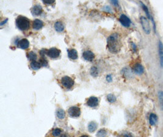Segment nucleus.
Segmentation results:
<instances>
[{
  "instance_id": "nucleus-2",
  "label": "nucleus",
  "mask_w": 163,
  "mask_h": 137,
  "mask_svg": "<svg viewBox=\"0 0 163 137\" xmlns=\"http://www.w3.org/2000/svg\"><path fill=\"white\" fill-rule=\"evenodd\" d=\"M16 25L20 31H26L30 27V22L26 17L19 16L16 19Z\"/></svg>"
},
{
  "instance_id": "nucleus-26",
  "label": "nucleus",
  "mask_w": 163,
  "mask_h": 137,
  "mask_svg": "<svg viewBox=\"0 0 163 137\" xmlns=\"http://www.w3.org/2000/svg\"><path fill=\"white\" fill-rule=\"evenodd\" d=\"M106 135H107V131L105 129L100 130L98 132L97 134H96L98 137H105Z\"/></svg>"
},
{
  "instance_id": "nucleus-32",
  "label": "nucleus",
  "mask_w": 163,
  "mask_h": 137,
  "mask_svg": "<svg viewBox=\"0 0 163 137\" xmlns=\"http://www.w3.org/2000/svg\"><path fill=\"white\" fill-rule=\"evenodd\" d=\"M111 3H112L113 4L115 5L116 6H117L119 5V2H118L117 1H112Z\"/></svg>"
},
{
  "instance_id": "nucleus-10",
  "label": "nucleus",
  "mask_w": 163,
  "mask_h": 137,
  "mask_svg": "<svg viewBox=\"0 0 163 137\" xmlns=\"http://www.w3.org/2000/svg\"><path fill=\"white\" fill-rule=\"evenodd\" d=\"M98 99L95 96H92L89 98L87 101V105L90 107H95L98 105Z\"/></svg>"
},
{
  "instance_id": "nucleus-29",
  "label": "nucleus",
  "mask_w": 163,
  "mask_h": 137,
  "mask_svg": "<svg viewBox=\"0 0 163 137\" xmlns=\"http://www.w3.org/2000/svg\"><path fill=\"white\" fill-rule=\"evenodd\" d=\"M47 52H48V50H46V49H42V50L40 51V56H42V57H44L45 54H47Z\"/></svg>"
},
{
  "instance_id": "nucleus-28",
  "label": "nucleus",
  "mask_w": 163,
  "mask_h": 137,
  "mask_svg": "<svg viewBox=\"0 0 163 137\" xmlns=\"http://www.w3.org/2000/svg\"><path fill=\"white\" fill-rule=\"evenodd\" d=\"M61 132H62V131L60 129H55L53 130L52 134L54 136H58L61 134Z\"/></svg>"
},
{
  "instance_id": "nucleus-33",
  "label": "nucleus",
  "mask_w": 163,
  "mask_h": 137,
  "mask_svg": "<svg viewBox=\"0 0 163 137\" xmlns=\"http://www.w3.org/2000/svg\"><path fill=\"white\" fill-rule=\"evenodd\" d=\"M131 46H132V49H133V50H134L135 51H136V49H137V48H136V46L135 45V44L132 43V44H131Z\"/></svg>"
},
{
  "instance_id": "nucleus-22",
  "label": "nucleus",
  "mask_w": 163,
  "mask_h": 137,
  "mask_svg": "<svg viewBox=\"0 0 163 137\" xmlns=\"http://www.w3.org/2000/svg\"><path fill=\"white\" fill-rule=\"evenodd\" d=\"M30 66H31V67L33 70H37L40 68L41 65L39 62H38L37 61H33L31 63V64H30Z\"/></svg>"
},
{
  "instance_id": "nucleus-13",
  "label": "nucleus",
  "mask_w": 163,
  "mask_h": 137,
  "mask_svg": "<svg viewBox=\"0 0 163 137\" xmlns=\"http://www.w3.org/2000/svg\"><path fill=\"white\" fill-rule=\"evenodd\" d=\"M31 12L33 15L38 16L42 12V8L40 5H35L34 6L31 8Z\"/></svg>"
},
{
  "instance_id": "nucleus-17",
  "label": "nucleus",
  "mask_w": 163,
  "mask_h": 137,
  "mask_svg": "<svg viewBox=\"0 0 163 137\" xmlns=\"http://www.w3.org/2000/svg\"><path fill=\"white\" fill-rule=\"evenodd\" d=\"M158 122V116L155 114H151L149 116V123L151 126H155Z\"/></svg>"
},
{
  "instance_id": "nucleus-4",
  "label": "nucleus",
  "mask_w": 163,
  "mask_h": 137,
  "mask_svg": "<svg viewBox=\"0 0 163 137\" xmlns=\"http://www.w3.org/2000/svg\"><path fill=\"white\" fill-rule=\"evenodd\" d=\"M61 84L66 88H71L74 85V81L69 76H64L61 79Z\"/></svg>"
},
{
  "instance_id": "nucleus-21",
  "label": "nucleus",
  "mask_w": 163,
  "mask_h": 137,
  "mask_svg": "<svg viewBox=\"0 0 163 137\" xmlns=\"http://www.w3.org/2000/svg\"><path fill=\"white\" fill-rule=\"evenodd\" d=\"M158 100H159L161 109L163 110V92L162 91L158 92Z\"/></svg>"
},
{
  "instance_id": "nucleus-3",
  "label": "nucleus",
  "mask_w": 163,
  "mask_h": 137,
  "mask_svg": "<svg viewBox=\"0 0 163 137\" xmlns=\"http://www.w3.org/2000/svg\"><path fill=\"white\" fill-rule=\"evenodd\" d=\"M140 20H141L142 28L143 29L144 31L146 34H150L151 32V28L148 21V19H147L146 17L142 16L141 17Z\"/></svg>"
},
{
  "instance_id": "nucleus-11",
  "label": "nucleus",
  "mask_w": 163,
  "mask_h": 137,
  "mask_svg": "<svg viewBox=\"0 0 163 137\" xmlns=\"http://www.w3.org/2000/svg\"><path fill=\"white\" fill-rule=\"evenodd\" d=\"M83 57L84 59H85L86 61H89V62L92 61L95 58L94 54L90 51H84L83 53Z\"/></svg>"
},
{
  "instance_id": "nucleus-14",
  "label": "nucleus",
  "mask_w": 163,
  "mask_h": 137,
  "mask_svg": "<svg viewBox=\"0 0 163 137\" xmlns=\"http://www.w3.org/2000/svg\"><path fill=\"white\" fill-rule=\"evenodd\" d=\"M44 26V23L40 20L35 19L33 23V28L35 30H39Z\"/></svg>"
},
{
  "instance_id": "nucleus-27",
  "label": "nucleus",
  "mask_w": 163,
  "mask_h": 137,
  "mask_svg": "<svg viewBox=\"0 0 163 137\" xmlns=\"http://www.w3.org/2000/svg\"><path fill=\"white\" fill-rule=\"evenodd\" d=\"M39 63H40L41 66H42V67H46L48 65V63L47 60L45 57L41 58L40 59V61H39Z\"/></svg>"
},
{
  "instance_id": "nucleus-9",
  "label": "nucleus",
  "mask_w": 163,
  "mask_h": 137,
  "mask_svg": "<svg viewBox=\"0 0 163 137\" xmlns=\"http://www.w3.org/2000/svg\"><path fill=\"white\" fill-rule=\"evenodd\" d=\"M17 46L23 50H26L29 46V42L26 39H22L18 41Z\"/></svg>"
},
{
  "instance_id": "nucleus-12",
  "label": "nucleus",
  "mask_w": 163,
  "mask_h": 137,
  "mask_svg": "<svg viewBox=\"0 0 163 137\" xmlns=\"http://www.w3.org/2000/svg\"><path fill=\"white\" fill-rule=\"evenodd\" d=\"M158 54L160 65L162 68H163V43L160 40L158 42Z\"/></svg>"
},
{
  "instance_id": "nucleus-19",
  "label": "nucleus",
  "mask_w": 163,
  "mask_h": 137,
  "mask_svg": "<svg viewBox=\"0 0 163 137\" xmlns=\"http://www.w3.org/2000/svg\"><path fill=\"white\" fill-rule=\"evenodd\" d=\"M97 127V124L95 122L90 123L88 125V130L90 132H94Z\"/></svg>"
},
{
  "instance_id": "nucleus-36",
  "label": "nucleus",
  "mask_w": 163,
  "mask_h": 137,
  "mask_svg": "<svg viewBox=\"0 0 163 137\" xmlns=\"http://www.w3.org/2000/svg\"><path fill=\"white\" fill-rule=\"evenodd\" d=\"M80 137H89L87 135H82Z\"/></svg>"
},
{
  "instance_id": "nucleus-16",
  "label": "nucleus",
  "mask_w": 163,
  "mask_h": 137,
  "mask_svg": "<svg viewBox=\"0 0 163 137\" xmlns=\"http://www.w3.org/2000/svg\"><path fill=\"white\" fill-rule=\"evenodd\" d=\"M133 70L137 74H142L144 73V67L140 63H137L136 64L134 67H133Z\"/></svg>"
},
{
  "instance_id": "nucleus-8",
  "label": "nucleus",
  "mask_w": 163,
  "mask_h": 137,
  "mask_svg": "<svg viewBox=\"0 0 163 137\" xmlns=\"http://www.w3.org/2000/svg\"><path fill=\"white\" fill-rule=\"evenodd\" d=\"M119 21H120V23L122 25V26H123L124 27H126V28L130 27L131 24V21L130 19L127 16L124 14L120 15V17L119 18Z\"/></svg>"
},
{
  "instance_id": "nucleus-1",
  "label": "nucleus",
  "mask_w": 163,
  "mask_h": 137,
  "mask_svg": "<svg viewBox=\"0 0 163 137\" xmlns=\"http://www.w3.org/2000/svg\"><path fill=\"white\" fill-rule=\"evenodd\" d=\"M107 46L111 52L117 53L121 48L122 44L118 34H111L107 39Z\"/></svg>"
},
{
  "instance_id": "nucleus-30",
  "label": "nucleus",
  "mask_w": 163,
  "mask_h": 137,
  "mask_svg": "<svg viewBox=\"0 0 163 137\" xmlns=\"http://www.w3.org/2000/svg\"><path fill=\"white\" fill-rule=\"evenodd\" d=\"M43 2L46 4H52L54 3V0H44Z\"/></svg>"
},
{
  "instance_id": "nucleus-34",
  "label": "nucleus",
  "mask_w": 163,
  "mask_h": 137,
  "mask_svg": "<svg viewBox=\"0 0 163 137\" xmlns=\"http://www.w3.org/2000/svg\"><path fill=\"white\" fill-rule=\"evenodd\" d=\"M7 21H8V19H6V20H5L4 21H2V22L1 23V26H3V25H4V24L6 23H7Z\"/></svg>"
},
{
  "instance_id": "nucleus-24",
  "label": "nucleus",
  "mask_w": 163,
  "mask_h": 137,
  "mask_svg": "<svg viewBox=\"0 0 163 137\" xmlns=\"http://www.w3.org/2000/svg\"><path fill=\"white\" fill-rule=\"evenodd\" d=\"M57 116L59 119H64L65 116V113L62 109H59L57 112Z\"/></svg>"
},
{
  "instance_id": "nucleus-35",
  "label": "nucleus",
  "mask_w": 163,
  "mask_h": 137,
  "mask_svg": "<svg viewBox=\"0 0 163 137\" xmlns=\"http://www.w3.org/2000/svg\"><path fill=\"white\" fill-rule=\"evenodd\" d=\"M60 137H67V136L66 135H62Z\"/></svg>"
},
{
  "instance_id": "nucleus-18",
  "label": "nucleus",
  "mask_w": 163,
  "mask_h": 137,
  "mask_svg": "<svg viewBox=\"0 0 163 137\" xmlns=\"http://www.w3.org/2000/svg\"><path fill=\"white\" fill-rule=\"evenodd\" d=\"M54 28H55L56 31L62 32L64 30V25L61 21H57L54 24Z\"/></svg>"
},
{
  "instance_id": "nucleus-15",
  "label": "nucleus",
  "mask_w": 163,
  "mask_h": 137,
  "mask_svg": "<svg viewBox=\"0 0 163 137\" xmlns=\"http://www.w3.org/2000/svg\"><path fill=\"white\" fill-rule=\"evenodd\" d=\"M68 57L71 60H76L78 59V52L75 49L68 50Z\"/></svg>"
},
{
  "instance_id": "nucleus-25",
  "label": "nucleus",
  "mask_w": 163,
  "mask_h": 137,
  "mask_svg": "<svg viewBox=\"0 0 163 137\" xmlns=\"http://www.w3.org/2000/svg\"><path fill=\"white\" fill-rule=\"evenodd\" d=\"M90 74H91V75L93 76L94 77L97 76L98 75V70L97 68L95 67H92L91 70H90Z\"/></svg>"
},
{
  "instance_id": "nucleus-20",
  "label": "nucleus",
  "mask_w": 163,
  "mask_h": 137,
  "mask_svg": "<svg viewBox=\"0 0 163 137\" xmlns=\"http://www.w3.org/2000/svg\"><path fill=\"white\" fill-rule=\"evenodd\" d=\"M27 57L30 61H35L36 59H37V54L33 51L29 52L27 54Z\"/></svg>"
},
{
  "instance_id": "nucleus-23",
  "label": "nucleus",
  "mask_w": 163,
  "mask_h": 137,
  "mask_svg": "<svg viewBox=\"0 0 163 137\" xmlns=\"http://www.w3.org/2000/svg\"><path fill=\"white\" fill-rule=\"evenodd\" d=\"M107 99L111 103H114L116 101V97L112 94H109L107 96Z\"/></svg>"
},
{
  "instance_id": "nucleus-5",
  "label": "nucleus",
  "mask_w": 163,
  "mask_h": 137,
  "mask_svg": "<svg viewBox=\"0 0 163 137\" xmlns=\"http://www.w3.org/2000/svg\"><path fill=\"white\" fill-rule=\"evenodd\" d=\"M69 114L70 116L73 118L79 117L81 114L80 109L78 107H71L68 110Z\"/></svg>"
},
{
  "instance_id": "nucleus-31",
  "label": "nucleus",
  "mask_w": 163,
  "mask_h": 137,
  "mask_svg": "<svg viewBox=\"0 0 163 137\" xmlns=\"http://www.w3.org/2000/svg\"><path fill=\"white\" fill-rule=\"evenodd\" d=\"M106 80L108 82H111L112 81V77L111 75H108L106 76Z\"/></svg>"
},
{
  "instance_id": "nucleus-7",
  "label": "nucleus",
  "mask_w": 163,
  "mask_h": 137,
  "mask_svg": "<svg viewBox=\"0 0 163 137\" xmlns=\"http://www.w3.org/2000/svg\"><path fill=\"white\" fill-rule=\"evenodd\" d=\"M141 4V6H142V9L144 10V11L145 12V13H146V14L147 15V18H148V20H151V21H152V23H153V28H154V31L155 32H156V24H155V20L153 19V18H152V15H151L150 13V12H149V10L148 9V8L147 7V6L144 4L142 2H140Z\"/></svg>"
},
{
  "instance_id": "nucleus-6",
  "label": "nucleus",
  "mask_w": 163,
  "mask_h": 137,
  "mask_svg": "<svg viewBox=\"0 0 163 137\" xmlns=\"http://www.w3.org/2000/svg\"><path fill=\"white\" fill-rule=\"evenodd\" d=\"M61 54V51L56 48H51L49 50H48L47 56L52 59H56Z\"/></svg>"
}]
</instances>
